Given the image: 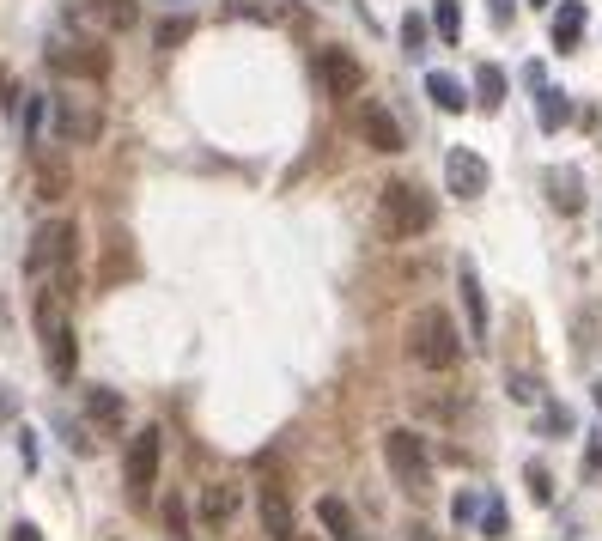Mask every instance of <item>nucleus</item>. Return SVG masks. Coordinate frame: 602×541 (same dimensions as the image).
I'll use <instances>...</instances> for the list:
<instances>
[{"mask_svg": "<svg viewBox=\"0 0 602 541\" xmlns=\"http://www.w3.org/2000/svg\"><path fill=\"white\" fill-rule=\"evenodd\" d=\"M31 317H37L43 365H49L55 377H73V365H80V341H73V280H43Z\"/></svg>", "mask_w": 602, "mask_h": 541, "instance_id": "nucleus-1", "label": "nucleus"}, {"mask_svg": "<svg viewBox=\"0 0 602 541\" xmlns=\"http://www.w3.org/2000/svg\"><path fill=\"white\" fill-rule=\"evenodd\" d=\"M408 359L420 371H450L463 359V335H457V323H450V311L426 304V311L408 317Z\"/></svg>", "mask_w": 602, "mask_h": 541, "instance_id": "nucleus-2", "label": "nucleus"}, {"mask_svg": "<svg viewBox=\"0 0 602 541\" xmlns=\"http://www.w3.org/2000/svg\"><path fill=\"white\" fill-rule=\"evenodd\" d=\"M73 256H80V231L67 219H43L31 231V250H25V274L43 286V280H73Z\"/></svg>", "mask_w": 602, "mask_h": 541, "instance_id": "nucleus-3", "label": "nucleus"}, {"mask_svg": "<svg viewBox=\"0 0 602 541\" xmlns=\"http://www.w3.org/2000/svg\"><path fill=\"white\" fill-rule=\"evenodd\" d=\"M384 462H390V475H396L402 493H414V499L432 493V450H426V438H420L414 426L384 432Z\"/></svg>", "mask_w": 602, "mask_h": 541, "instance_id": "nucleus-4", "label": "nucleus"}, {"mask_svg": "<svg viewBox=\"0 0 602 541\" xmlns=\"http://www.w3.org/2000/svg\"><path fill=\"white\" fill-rule=\"evenodd\" d=\"M378 213H384L390 238H420V231L432 225V195L420 183H390L384 201H378Z\"/></svg>", "mask_w": 602, "mask_h": 541, "instance_id": "nucleus-5", "label": "nucleus"}, {"mask_svg": "<svg viewBox=\"0 0 602 541\" xmlns=\"http://www.w3.org/2000/svg\"><path fill=\"white\" fill-rule=\"evenodd\" d=\"M153 481H159V432L146 426V432H134V438H128V456H122V487H128V499H134V505H146Z\"/></svg>", "mask_w": 602, "mask_h": 541, "instance_id": "nucleus-6", "label": "nucleus"}, {"mask_svg": "<svg viewBox=\"0 0 602 541\" xmlns=\"http://www.w3.org/2000/svg\"><path fill=\"white\" fill-rule=\"evenodd\" d=\"M55 134H61V146H98V134H104V110H98V98H55Z\"/></svg>", "mask_w": 602, "mask_h": 541, "instance_id": "nucleus-7", "label": "nucleus"}, {"mask_svg": "<svg viewBox=\"0 0 602 541\" xmlns=\"http://www.w3.org/2000/svg\"><path fill=\"white\" fill-rule=\"evenodd\" d=\"M43 61L61 80H92V86L110 73V49H98V43H55V49H43Z\"/></svg>", "mask_w": 602, "mask_h": 541, "instance_id": "nucleus-8", "label": "nucleus"}, {"mask_svg": "<svg viewBox=\"0 0 602 541\" xmlns=\"http://www.w3.org/2000/svg\"><path fill=\"white\" fill-rule=\"evenodd\" d=\"M444 183H450V195H463V201H475V195H487V159L475 146H450L444 152Z\"/></svg>", "mask_w": 602, "mask_h": 541, "instance_id": "nucleus-9", "label": "nucleus"}, {"mask_svg": "<svg viewBox=\"0 0 602 541\" xmlns=\"http://www.w3.org/2000/svg\"><path fill=\"white\" fill-rule=\"evenodd\" d=\"M317 80H323V92H329V98H359L365 67H359L347 49H317Z\"/></svg>", "mask_w": 602, "mask_h": 541, "instance_id": "nucleus-10", "label": "nucleus"}, {"mask_svg": "<svg viewBox=\"0 0 602 541\" xmlns=\"http://www.w3.org/2000/svg\"><path fill=\"white\" fill-rule=\"evenodd\" d=\"M359 134H365L371 152H402V146H408V140H402V122H396L390 104H378V98L359 104Z\"/></svg>", "mask_w": 602, "mask_h": 541, "instance_id": "nucleus-11", "label": "nucleus"}, {"mask_svg": "<svg viewBox=\"0 0 602 541\" xmlns=\"http://www.w3.org/2000/svg\"><path fill=\"white\" fill-rule=\"evenodd\" d=\"M457 292H463V311H469V341H487V292L475 262H457Z\"/></svg>", "mask_w": 602, "mask_h": 541, "instance_id": "nucleus-12", "label": "nucleus"}, {"mask_svg": "<svg viewBox=\"0 0 602 541\" xmlns=\"http://www.w3.org/2000/svg\"><path fill=\"white\" fill-rule=\"evenodd\" d=\"M317 523L329 529V541H365V529H359L353 505H347V499H335V493H323V499H317Z\"/></svg>", "mask_w": 602, "mask_h": 541, "instance_id": "nucleus-13", "label": "nucleus"}, {"mask_svg": "<svg viewBox=\"0 0 602 541\" xmlns=\"http://www.w3.org/2000/svg\"><path fill=\"white\" fill-rule=\"evenodd\" d=\"M86 420H92V432H98V438H110V432H122V426H128V408H122V396H116V390H92V396H86Z\"/></svg>", "mask_w": 602, "mask_h": 541, "instance_id": "nucleus-14", "label": "nucleus"}, {"mask_svg": "<svg viewBox=\"0 0 602 541\" xmlns=\"http://www.w3.org/2000/svg\"><path fill=\"white\" fill-rule=\"evenodd\" d=\"M238 505H244V487H232V481H213V487H201V517L219 529V523H232L238 517Z\"/></svg>", "mask_w": 602, "mask_h": 541, "instance_id": "nucleus-15", "label": "nucleus"}, {"mask_svg": "<svg viewBox=\"0 0 602 541\" xmlns=\"http://www.w3.org/2000/svg\"><path fill=\"white\" fill-rule=\"evenodd\" d=\"M262 529H268V541H292V535H298L292 505H286V493H280V487H262Z\"/></svg>", "mask_w": 602, "mask_h": 541, "instance_id": "nucleus-16", "label": "nucleus"}, {"mask_svg": "<svg viewBox=\"0 0 602 541\" xmlns=\"http://www.w3.org/2000/svg\"><path fill=\"white\" fill-rule=\"evenodd\" d=\"M584 0H560V13H554V49H578L584 43Z\"/></svg>", "mask_w": 602, "mask_h": 541, "instance_id": "nucleus-17", "label": "nucleus"}, {"mask_svg": "<svg viewBox=\"0 0 602 541\" xmlns=\"http://www.w3.org/2000/svg\"><path fill=\"white\" fill-rule=\"evenodd\" d=\"M426 98H432L444 116L469 110V92H463V80H450V73H426Z\"/></svg>", "mask_w": 602, "mask_h": 541, "instance_id": "nucleus-18", "label": "nucleus"}, {"mask_svg": "<svg viewBox=\"0 0 602 541\" xmlns=\"http://www.w3.org/2000/svg\"><path fill=\"white\" fill-rule=\"evenodd\" d=\"M92 19L104 31H134L140 25V0H92Z\"/></svg>", "mask_w": 602, "mask_h": 541, "instance_id": "nucleus-19", "label": "nucleus"}, {"mask_svg": "<svg viewBox=\"0 0 602 541\" xmlns=\"http://www.w3.org/2000/svg\"><path fill=\"white\" fill-rule=\"evenodd\" d=\"M475 104H481V110H499V104H505V67L481 61V73H475Z\"/></svg>", "mask_w": 602, "mask_h": 541, "instance_id": "nucleus-20", "label": "nucleus"}, {"mask_svg": "<svg viewBox=\"0 0 602 541\" xmlns=\"http://www.w3.org/2000/svg\"><path fill=\"white\" fill-rule=\"evenodd\" d=\"M49 128H55V104L49 98H25V146H43Z\"/></svg>", "mask_w": 602, "mask_h": 541, "instance_id": "nucleus-21", "label": "nucleus"}, {"mask_svg": "<svg viewBox=\"0 0 602 541\" xmlns=\"http://www.w3.org/2000/svg\"><path fill=\"white\" fill-rule=\"evenodd\" d=\"M426 37H432V19L408 13V19H402V55H408V61H420V55H426Z\"/></svg>", "mask_w": 602, "mask_h": 541, "instance_id": "nucleus-22", "label": "nucleus"}, {"mask_svg": "<svg viewBox=\"0 0 602 541\" xmlns=\"http://www.w3.org/2000/svg\"><path fill=\"white\" fill-rule=\"evenodd\" d=\"M536 116H542V128L554 134V128H566V116H572V104H566V92H554V86H542V104H536Z\"/></svg>", "mask_w": 602, "mask_h": 541, "instance_id": "nucleus-23", "label": "nucleus"}, {"mask_svg": "<svg viewBox=\"0 0 602 541\" xmlns=\"http://www.w3.org/2000/svg\"><path fill=\"white\" fill-rule=\"evenodd\" d=\"M432 31H438L444 43L463 37V7H457V0H438V7H432Z\"/></svg>", "mask_w": 602, "mask_h": 541, "instance_id": "nucleus-24", "label": "nucleus"}, {"mask_svg": "<svg viewBox=\"0 0 602 541\" xmlns=\"http://www.w3.org/2000/svg\"><path fill=\"white\" fill-rule=\"evenodd\" d=\"M548 189H554V207H560V213H578V177H572V171H554Z\"/></svg>", "mask_w": 602, "mask_h": 541, "instance_id": "nucleus-25", "label": "nucleus"}, {"mask_svg": "<svg viewBox=\"0 0 602 541\" xmlns=\"http://www.w3.org/2000/svg\"><path fill=\"white\" fill-rule=\"evenodd\" d=\"M523 481H530V493H536V505H554V475L542 469V462H530V469H523Z\"/></svg>", "mask_w": 602, "mask_h": 541, "instance_id": "nucleus-26", "label": "nucleus"}, {"mask_svg": "<svg viewBox=\"0 0 602 541\" xmlns=\"http://www.w3.org/2000/svg\"><path fill=\"white\" fill-rule=\"evenodd\" d=\"M153 37H159V49H177V43H189V37H195V25H189V19H165Z\"/></svg>", "mask_w": 602, "mask_h": 541, "instance_id": "nucleus-27", "label": "nucleus"}, {"mask_svg": "<svg viewBox=\"0 0 602 541\" xmlns=\"http://www.w3.org/2000/svg\"><path fill=\"white\" fill-rule=\"evenodd\" d=\"M481 535H487V541H499V535H505V505H499V499H487V505H481Z\"/></svg>", "mask_w": 602, "mask_h": 541, "instance_id": "nucleus-28", "label": "nucleus"}, {"mask_svg": "<svg viewBox=\"0 0 602 541\" xmlns=\"http://www.w3.org/2000/svg\"><path fill=\"white\" fill-rule=\"evenodd\" d=\"M450 517H457V523H475V517H481V493H457V505H450Z\"/></svg>", "mask_w": 602, "mask_h": 541, "instance_id": "nucleus-29", "label": "nucleus"}, {"mask_svg": "<svg viewBox=\"0 0 602 541\" xmlns=\"http://www.w3.org/2000/svg\"><path fill=\"white\" fill-rule=\"evenodd\" d=\"M511 396H517V402H536V396H542V383H536L530 371H517V377H511Z\"/></svg>", "mask_w": 602, "mask_h": 541, "instance_id": "nucleus-30", "label": "nucleus"}, {"mask_svg": "<svg viewBox=\"0 0 602 541\" xmlns=\"http://www.w3.org/2000/svg\"><path fill=\"white\" fill-rule=\"evenodd\" d=\"M165 523H171V535H183L189 529V505L183 499H165Z\"/></svg>", "mask_w": 602, "mask_h": 541, "instance_id": "nucleus-31", "label": "nucleus"}, {"mask_svg": "<svg viewBox=\"0 0 602 541\" xmlns=\"http://www.w3.org/2000/svg\"><path fill=\"white\" fill-rule=\"evenodd\" d=\"M13 541H43V529L37 523H13Z\"/></svg>", "mask_w": 602, "mask_h": 541, "instance_id": "nucleus-32", "label": "nucleus"}, {"mask_svg": "<svg viewBox=\"0 0 602 541\" xmlns=\"http://www.w3.org/2000/svg\"><path fill=\"white\" fill-rule=\"evenodd\" d=\"M13 414H19V396H13V390H0V420H13Z\"/></svg>", "mask_w": 602, "mask_h": 541, "instance_id": "nucleus-33", "label": "nucleus"}, {"mask_svg": "<svg viewBox=\"0 0 602 541\" xmlns=\"http://www.w3.org/2000/svg\"><path fill=\"white\" fill-rule=\"evenodd\" d=\"M493 25H511V0H493Z\"/></svg>", "mask_w": 602, "mask_h": 541, "instance_id": "nucleus-34", "label": "nucleus"}, {"mask_svg": "<svg viewBox=\"0 0 602 541\" xmlns=\"http://www.w3.org/2000/svg\"><path fill=\"white\" fill-rule=\"evenodd\" d=\"M590 402H596V414H602V377H596V383H590Z\"/></svg>", "mask_w": 602, "mask_h": 541, "instance_id": "nucleus-35", "label": "nucleus"}, {"mask_svg": "<svg viewBox=\"0 0 602 541\" xmlns=\"http://www.w3.org/2000/svg\"><path fill=\"white\" fill-rule=\"evenodd\" d=\"M530 7H554V0H530Z\"/></svg>", "mask_w": 602, "mask_h": 541, "instance_id": "nucleus-36", "label": "nucleus"}, {"mask_svg": "<svg viewBox=\"0 0 602 541\" xmlns=\"http://www.w3.org/2000/svg\"><path fill=\"white\" fill-rule=\"evenodd\" d=\"M0 98H7V86H0Z\"/></svg>", "mask_w": 602, "mask_h": 541, "instance_id": "nucleus-37", "label": "nucleus"}]
</instances>
